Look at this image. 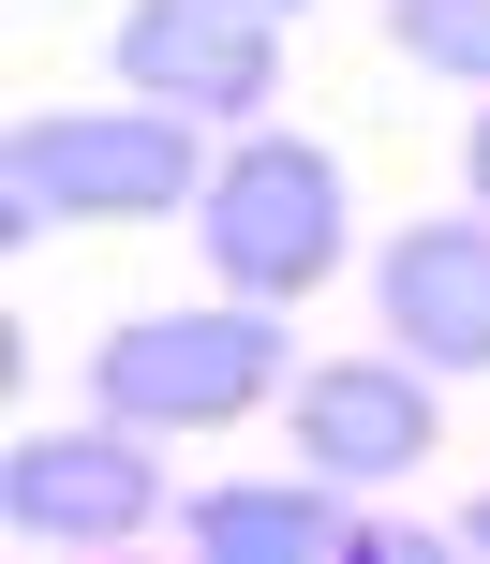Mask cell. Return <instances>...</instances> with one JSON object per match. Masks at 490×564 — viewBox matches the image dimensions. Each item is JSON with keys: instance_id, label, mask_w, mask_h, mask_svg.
Segmentation results:
<instances>
[{"instance_id": "8992f818", "label": "cell", "mask_w": 490, "mask_h": 564, "mask_svg": "<svg viewBox=\"0 0 490 564\" xmlns=\"http://www.w3.org/2000/svg\"><path fill=\"white\" fill-rule=\"evenodd\" d=\"M446 371L432 357H402V341H386V357H313L283 387V446L313 460V476H342V490H386V476H416V460L446 446Z\"/></svg>"}, {"instance_id": "ba28073f", "label": "cell", "mask_w": 490, "mask_h": 564, "mask_svg": "<svg viewBox=\"0 0 490 564\" xmlns=\"http://www.w3.org/2000/svg\"><path fill=\"white\" fill-rule=\"evenodd\" d=\"M178 535H194L208 564H297V550H386L372 520H357V490L342 476H313V460H297V476H224V490H194V506H178Z\"/></svg>"}, {"instance_id": "7c38bea8", "label": "cell", "mask_w": 490, "mask_h": 564, "mask_svg": "<svg viewBox=\"0 0 490 564\" xmlns=\"http://www.w3.org/2000/svg\"><path fill=\"white\" fill-rule=\"evenodd\" d=\"M238 15H313V0H238Z\"/></svg>"}, {"instance_id": "30bf717a", "label": "cell", "mask_w": 490, "mask_h": 564, "mask_svg": "<svg viewBox=\"0 0 490 564\" xmlns=\"http://www.w3.org/2000/svg\"><path fill=\"white\" fill-rule=\"evenodd\" d=\"M461 194L490 208V105H476V134H461Z\"/></svg>"}, {"instance_id": "5b68a950", "label": "cell", "mask_w": 490, "mask_h": 564, "mask_svg": "<svg viewBox=\"0 0 490 564\" xmlns=\"http://www.w3.org/2000/svg\"><path fill=\"white\" fill-rule=\"evenodd\" d=\"M105 75L134 89V105H178V119H268L283 15H238V0H119Z\"/></svg>"}, {"instance_id": "52a82bcc", "label": "cell", "mask_w": 490, "mask_h": 564, "mask_svg": "<svg viewBox=\"0 0 490 564\" xmlns=\"http://www.w3.org/2000/svg\"><path fill=\"white\" fill-rule=\"evenodd\" d=\"M372 312L402 357L432 371H490V208H446V224H402L372 253Z\"/></svg>"}, {"instance_id": "277c9868", "label": "cell", "mask_w": 490, "mask_h": 564, "mask_svg": "<svg viewBox=\"0 0 490 564\" xmlns=\"http://www.w3.org/2000/svg\"><path fill=\"white\" fill-rule=\"evenodd\" d=\"M0 520L30 550H134V535H164V431L105 416V401L75 431H15L0 446Z\"/></svg>"}, {"instance_id": "6da1fadb", "label": "cell", "mask_w": 490, "mask_h": 564, "mask_svg": "<svg viewBox=\"0 0 490 564\" xmlns=\"http://www.w3.org/2000/svg\"><path fill=\"white\" fill-rule=\"evenodd\" d=\"M283 387H297V341H283V312L268 297H194V312H119L105 341H89V401L105 416H134V431H164V446H208V431H238V416H283Z\"/></svg>"}, {"instance_id": "9c48e42d", "label": "cell", "mask_w": 490, "mask_h": 564, "mask_svg": "<svg viewBox=\"0 0 490 564\" xmlns=\"http://www.w3.org/2000/svg\"><path fill=\"white\" fill-rule=\"evenodd\" d=\"M386 45L461 75V89H490V0H386Z\"/></svg>"}, {"instance_id": "7a4b0ae2", "label": "cell", "mask_w": 490, "mask_h": 564, "mask_svg": "<svg viewBox=\"0 0 490 564\" xmlns=\"http://www.w3.org/2000/svg\"><path fill=\"white\" fill-rule=\"evenodd\" d=\"M194 253H208V282H238V297H268V312H297L313 282H342V253H357L342 149L283 134V119H238V149L194 194Z\"/></svg>"}, {"instance_id": "8fae6325", "label": "cell", "mask_w": 490, "mask_h": 564, "mask_svg": "<svg viewBox=\"0 0 490 564\" xmlns=\"http://www.w3.org/2000/svg\"><path fill=\"white\" fill-rule=\"evenodd\" d=\"M461 550H490V490H476V506H461Z\"/></svg>"}, {"instance_id": "3957f363", "label": "cell", "mask_w": 490, "mask_h": 564, "mask_svg": "<svg viewBox=\"0 0 490 564\" xmlns=\"http://www.w3.org/2000/svg\"><path fill=\"white\" fill-rule=\"evenodd\" d=\"M208 119L178 105H75V119H15L0 134V224L45 238V224H178L208 194Z\"/></svg>"}]
</instances>
